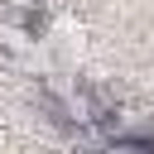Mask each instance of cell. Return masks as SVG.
<instances>
[{
	"label": "cell",
	"mask_w": 154,
	"mask_h": 154,
	"mask_svg": "<svg viewBox=\"0 0 154 154\" xmlns=\"http://www.w3.org/2000/svg\"><path fill=\"white\" fill-rule=\"evenodd\" d=\"M101 154H154V140H140V135H120V140H111Z\"/></svg>",
	"instance_id": "cell-1"
},
{
	"label": "cell",
	"mask_w": 154,
	"mask_h": 154,
	"mask_svg": "<svg viewBox=\"0 0 154 154\" xmlns=\"http://www.w3.org/2000/svg\"><path fill=\"white\" fill-rule=\"evenodd\" d=\"M10 5H14V10H34V0H10Z\"/></svg>",
	"instance_id": "cell-2"
}]
</instances>
